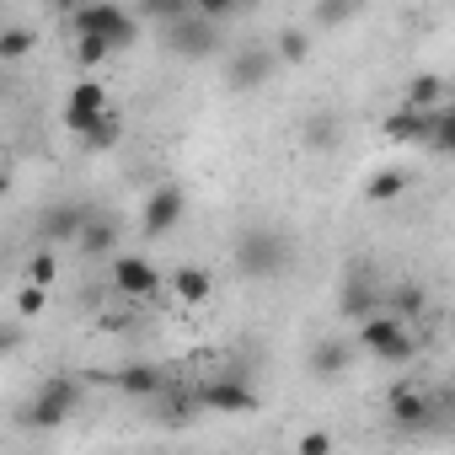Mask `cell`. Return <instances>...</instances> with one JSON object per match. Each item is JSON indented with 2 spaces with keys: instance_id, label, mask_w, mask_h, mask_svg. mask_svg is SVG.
I'll return each mask as SVG.
<instances>
[{
  "instance_id": "cell-10",
  "label": "cell",
  "mask_w": 455,
  "mask_h": 455,
  "mask_svg": "<svg viewBox=\"0 0 455 455\" xmlns=\"http://www.w3.org/2000/svg\"><path fill=\"white\" fill-rule=\"evenodd\" d=\"M338 311L348 316V322H370V316H380L386 311V284H375L370 274H348V284L338 290Z\"/></svg>"
},
{
  "instance_id": "cell-4",
  "label": "cell",
  "mask_w": 455,
  "mask_h": 455,
  "mask_svg": "<svg viewBox=\"0 0 455 455\" xmlns=\"http://www.w3.org/2000/svg\"><path fill=\"white\" fill-rule=\"evenodd\" d=\"M76 38H102L108 49H129L140 38V17H129L118 6H86V12H76Z\"/></svg>"
},
{
  "instance_id": "cell-24",
  "label": "cell",
  "mask_w": 455,
  "mask_h": 455,
  "mask_svg": "<svg viewBox=\"0 0 455 455\" xmlns=\"http://www.w3.org/2000/svg\"><path fill=\"white\" fill-rule=\"evenodd\" d=\"M402 188H407V172H396V166H386V172H375V177H370V188H364V193H370L375 204H391V198H396Z\"/></svg>"
},
{
  "instance_id": "cell-14",
  "label": "cell",
  "mask_w": 455,
  "mask_h": 455,
  "mask_svg": "<svg viewBox=\"0 0 455 455\" xmlns=\"http://www.w3.org/2000/svg\"><path fill=\"white\" fill-rule=\"evenodd\" d=\"M86 220H92L86 204H49L44 220H38V231H44V242H81Z\"/></svg>"
},
{
  "instance_id": "cell-22",
  "label": "cell",
  "mask_w": 455,
  "mask_h": 455,
  "mask_svg": "<svg viewBox=\"0 0 455 455\" xmlns=\"http://www.w3.org/2000/svg\"><path fill=\"white\" fill-rule=\"evenodd\" d=\"M300 140H306L311 150H327V145H338V118H332V113H316V118H306Z\"/></svg>"
},
{
  "instance_id": "cell-19",
  "label": "cell",
  "mask_w": 455,
  "mask_h": 455,
  "mask_svg": "<svg viewBox=\"0 0 455 455\" xmlns=\"http://www.w3.org/2000/svg\"><path fill=\"white\" fill-rule=\"evenodd\" d=\"M386 311H391V316H402L407 327H412V322H423V311H428L423 284H391V290H386Z\"/></svg>"
},
{
  "instance_id": "cell-7",
  "label": "cell",
  "mask_w": 455,
  "mask_h": 455,
  "mask_svg": "<svg viewBox=\"0 0 455 455\" xmlns=\"http://www.w3.org/2000/svg\"><path fill=\"white\" fill-rule=\"evenodd\" d=\"M182 209H188V193L177 188V182H161L150 198H145V209H140V231L156 242V236H166L172 225L182 220Z\"/></svg>"
},
{
  "instance_id": "cell-18",
  "label": "cell",
  "mask_w": 455,
  "mask_h": 455,
  "mask_svg": "<svg viewBox=\"0 0 455 455\" xmlns=\"http://www.w3.org/2000/svg\"><path fill=\"white\" fill-rule=\"evenodd\" d=\"M348 359H354V348H348L343 338H316V343H311V375H322V380L343 375Z\"/></svg>"
},
{
  "instance_id": "cell-31",
  "label": "cell",
  "mask_w": 455,
  "mask_h": 455,
  "mask_svg": "<svg viewBox=\"0 0 455 455\" xmlns=\"http://www.w3.org/2000/svg\"><path fill=\"white\" fill-rule=\"evenodd\" d=\"M300 455H332V439L322 428H311V434H300Z\"/></svg>"
},
{
  "instance_id": "cell-13",
  "label": "cell",
  "mask_w": 455,
  "mask_h": 455,
  "mask_svg": "<svg viewBox=\"0 0 455 455\" xmlns=\"http://www.w3.org/2000/svg\"><path fill=\"white\" fill-rule=\"evenodd\" d=\"M76 252L86 258V263H113L118 258V220L108 214V209H92V220H86V231H81V242H76Z\"/></svg>"
},
{
  "instance_id": "cell-25",
  "label": "cell",
  "mask_w": 455,
  "mask_h": 455,
  "mask_svg": "<svg viewBox=\"0 0 455 455\" xmlns=\"http://www.w3.org/2000/svg\"><path fill=\"white\" fill-rule=\"evenodd\" d=\"M33 44H38V38H33L28 28H0V60H22Z\"/></svg>"
},
{
  "instance_id": "cell-32",
  "label": "cell",
  "mask_w": 455,
  "mask_h": 455,
  "mask_svg": "<svg viewBox=\"0 0 455 455\" xmlns=\"http://www.w3.org/2000/svg\"><path fill=\"white\" fill-rule=\"evenodd\" d=\"M17 343H22V322L6 316V327H0V348H17Z\"/></svg>"
},
{
  "instance_id": "cell-9",
  "label": "cell",
  "mask_w": 455,
  "mask_h": 455,
  "mask_svg": "<svg viewBox=\"0 0 455 455\" xmlns=\"http://www.w3.org/2000/svg\"><path fill=\"white\" fill-rule=\"evenodd\" d=\"M108 284H113V295H124V300H150L156 290H161V274L145 263V258H113V268H108Z\"/></svg>"
},
{
  "instance_id": "cell-3",
  "label": "cell",
  "mask_w": 455,
  "mask_h": 455,
  "mask_svg": "<svg viewBox=\"0 0 455 455\" xmlns=\"http://www.w3.org/2000/svg\"><path fill=\"white\" fill-rule=\"evenodd\" d=\"M359 348H364L370 359H386V364H407V359L418 354V332H412L402 316L380 311V316H370V322L359 327Z\"/></svg>"
},
{
  "instance_id": "cell-15",
  "label": "cell",
  "mask_w": 455,
  "mask_h": 455,
  "mask_svg": "<svg viewBox=\"0 0 455 455\" xmlns=\"http://www.w3.org/2000/svg\"><path fill=\"white\" fill-rule=\"evenodd\" d=\"M150 412H156L161 423H172V428L193 423V418L204 412V402H198V386H166V391L150 402Z\"/></svg>"
},
{
  "instance_id": "cell-27",
  "label": "cell",
  "mask_w": 455,
  "mask_h": 455,
  "mask_svg": "<svg viewBox=\"0 0 455 455\" xmlns=\"http://www.w3.org/2000/svg\"><path fill=\"white\" fill-rule=\"evenodd\" d=\"M54 268H60V263H54V258H49V247H44V252L28 263V279H33L38 290H49V284H54Z\"/></svg>"
},
{
  "instance_id": "cell-11",
  "label": "cell",
  "mask_w": 455,
  "mask_h": 455,
  "mask_svg": "<svg viewBox=\"0 0 455 455\" xmlns=\"http://www.w3.org/2000/svg\"><path fill=\"white\" fill-rule=\"evenodd\" d=\"M386 412H391V423L396 428H407V434H418V428H428L434 418H439V407H434V396L428 391H418V386H391V402H386Z\"/></svg>"
},
{
  "instance_id": "cell-20",
  "label": "cell",
  "mask_w": 455,
  "mask_h": 455,
  "mask_svg": "<svg viewBox=\"0 0 455 455\" xmlns=\"http://www.w3.org/2000/svg\"><path fill=\"white\" fill-rule=\"evenodd\" d=\"M172 295H177L182 306H204V300L214 295V274H204V268H177V274H172Z\"/></svg>"
},
{
  "instance_id": "cell-6",
  "label": "cell",
  "mask_w": 455,
  "mask_h": 455,
  "mask_svg": "<svg viewBox=\"0 0 455 455\" xmlns=\"http://www.w3.org/2000/svg\"><path fill=\"white\" fill-rule=\"evenodd\" d=\"M113 118V108H108V92L97 86V81H81L76 92H70V102H65V124L81 134V140H92L102 124Z\"/></svg>"
},
{
  "instance_id": "cell-30",
  "label": "cell",
  "mask_w": 455,
  "mask_h": 455,
  "mask_svg": "<svg viewBox=\"0 0 455 455\" xmlns=\"http://www.w3.org/2000/svg\"><path fill=\"white\" fill-rule=\"evenodd\" d=\"M38 311H44V290H38V284H28V290L17 295V316H38Z\"/></svg>"
},
{
  "instance_id": "cell-16",
  "label": "cell",
  "mask_w": 455,
  "mask_h": 455,
  "mask_svg": "<svg viewBox=\"0 0 455 455\" xmlns=\"http://www.w3.org/2000/svg\"><path fill=\"white\" fill-rule=\"evenodd\" d=\"M118 386H124L129 396H145V402H156V396L172 386V375H166L161 364H124V370H118Z\"/></svg>"
},
{
  "instance_id": "cell-5",
  "label": "cell",
  "mask_w": 455,
  "mask_h": 455,
  "mask_svg": "<svg viewBox=\"0 0 455 455\" xmlns=\"http://www.w3.org/2000/svg\"><path fill=\"white\" fill-rule=\"evenodd\" d=\"M198 402H204V412H258V391H252L247 375L198 380Z\"/></svg>"
},
{
  "instance_id": "cell-2",
  "label": "cell",
  "mask_w": 455,
  "mask_h": 455,
  "mask_svg": "<svg viewBox=\"0 0 455 455\" xmlns=\"http://www.w3.org/2000/svg\"><path fill=\"white\" fill-rule=\"evenodd\" d=\"M161 44H166V54H177V60H209V54L225 49V33H220L214 17H204V12L193 6L182 22L161 28Z\"/></svg>"
},
{
  "instance_id": "cell-28",
  "label": "cell",
  "mask_w": 455,
  "mask_h": 455,
  "mask_svg": "<svg viewBox=\"0 0 455 455\" xmlns=\"http://www.w3.org/2000/svg\"><path fill=\"white\" fill-rule=\"evenodd\" d=\"M108 54H113V49H108L102 38H76V60H81V65H102Z\"/></svg>"
},
{
  "instance_id": "cell-21",
  "label": "cell",
  "mask_w": 455,
  "mask_h": 455,
  "mask_svg": "<svg viewBox=\"0 0 455 455\" xmlns=\"http://www.w3.org/2000/svg\"><path fill=\"white\" fill-rule=\"evenodd\" d=\"M402 108H418V113H439L444 108V81L439 76H418L402 97Z\"/></svg>"
},
{
  "instance_id": "cell-26",
  "label": "cell",
  "mask_w": 455,
  "mask_h": 455,
  "mask_svg": "<svg viewBox=\"0 0 455 455\" xmlns=\"http://www.w3.org/2000/svg\"><path fill=\"white\" fill-rule=\"evenodd\" d=\"M306 49H311V44H306V33H300V28H284V33H279V65L306 60Z\"/></svg>"
},
{
  "instance_id": "cell-12",
  "label": "cell",
  "mask_w": 455,
  "mask_h": 455,
  "mask_svg": "<svg viewBox=\"0 0 455 455\" xmlns=\"http://www.w3.org/2000/svg\"><path fill=\"white\" fill-rule=\"evenodd\" d=\"M76 407H81V386H76V380H49V386L38 391V402H33V423H38V428H60Z\"/></svg>"
},
{
  "instance_id": "cell-23",
  "label": "cell",
  "mask_w": 455,
  "mask_h": 455,
  "mask_svg": "<svg viewBox=\"0 0 455 455\" xmlns=\"http://www.w3.org/2000/svg\"><path fill=\"white\" fill-rule=\"evenodd\" d=\"M428 150H439V156H455V102H444V108H439V118H434V134H428Z\"/></svg>"
},
{
  "instance_id": "cell-17",
  "label": "cell",
  "mask_w": 455,
  "mask_h": 455,
  "mask_svg": "<svg viewBox=\"0 0 455 455\" xmlns=\"http://www.w3.org/2000/svg\"><path fill=\"white\" fill-rule=\"evenodd\" d=\"M434 118L439 113H418V108H396V113H386V140H423L428 145V134H434Z\"/></svg>"
},
{
  "instance_id": "cell-1",
  "label": "cell",
  "mask_w": 455,
  "mask_h": 455,
  "mask_svg": "<svg viewBox=\"0 0 455 455\" xmlns=\"http://www.w3.org/2000/svg\"><path fill=\"white\" fill-rule=\"evenodd\" d=\"M290 258H295L290 236H284V231H268V225H258V231H247V236L236 242V268H242L247 279H274V274L290 268Z\"/></svg>"
},
{
  "instance_id": "cell-29",
  "label": "cell",
  "mask_w": 455,
  "mask_h": 455,
  "mask_svg": "<svg viewBox=\"0 0 455 455\" xmlns=\"http://www.w3.org/2000/svg\"><path fill=\"white\" fill-rule=\"evenodd\" d=\"M354 17V6H316L311 12V22H322V28H338V22H348Z\"/></svg>"
},
{
  "instance_id": "cell-8",
  "label": "cell",
  "mask_w": 455,
  "mask_h": 455,
  "mask_svg": "<svg viewBox=\"0 0 455 455\" xmlns=\"http://www.w3.org/2000/svg\"><path fill=\"white\" fill-rule=\"evenodd\" d=\"M274 70H279V49H268V44H242L236 60H231V70H225V81H231L236 92H252V86H263Z\"/></svg>"
}]
</instances>
